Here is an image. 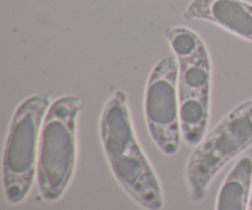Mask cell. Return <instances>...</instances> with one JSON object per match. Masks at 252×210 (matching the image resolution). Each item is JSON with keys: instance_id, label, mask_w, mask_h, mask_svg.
<instances>
[{"instance_id": "6da1fadb", "label": "cell", "mask_w": 252, "mask_h": 210, "mask_svg": "<svg viewBox=\"0 0 252 210\" xmlns=\"http://www.w3.org/2000/svg\"><path fill=\"white\" fill-rule=\"evenodd\" d=\"M103 152L116 181L145 210H162L161 184L143 151L133 125L128 96L117 90L106 101L100 117Z\"/></svg>"}, {"instance_id": "7a4b0ae2", "label": "cell", "mask_w": 252, "mask_h": 210, "mask_svg": "<svg viewBox=\"0 0 252 210\" xmlns=\"http://www.w3.org/2000/svg\"><path fill=\"white\" fill-rule=\"evenodd\" d=\"M177 59L182 139L197 147L207 134L212 105V59L208 47L193 30L169 26L164 31Z\"/></svg>"}, {"instance_id": "3957f363", "label": "cell", "mask_w": 252, "mask_h": 210, "mask_svg": "<svg viewBox=\"0 0 252 210\" xmlns=\"http://www.w3.org/2000/svg\"><path fill=\"white\" fill-rule=\"evenodd\" d=\"M84 101L76 95H63L52 102L39 139L37 182L46 202L59 201L74 177L78 155V117Z\"/></svg>"}, {"instance_id": "277c9868", "label": "cell", "mask_w": 252, "mask_h": 210, "mask_svg": "<svg viewBox=\"0 0 252 210\" xmlns=\"http://www.w3.org/2000/svg\"><path fill=\"white\" fill-rule=\"evenodd\" d=\"M53 101L52 93H34L20 102L12 115L2 155V183L10 204L22 203L31 192L37 175L42 124Z\"/></svg>"}, {"instance_id": "5b68a950", "label": "cell", "mask_w": 252, "mask_h": 210, "mask_svg": "<svg viewBox=\"0 0 252 210\" xmlns=\"http://www.w3.org/2000/svg\"><path fill=\"white\" fill-rule=\"evenodd\" d=\"M252 145V98L224 116L189 156L186 180L191 199L201 203L217 175Z\"/></svg>"}, {"instance_id": "8992f818", "label": "cell", "mask_w": 252, "mask_h": 210, "mask_svg": "<svg viewBox=\"0 0 252 210\" xmlns=\"http://www.w3.org/2000/svg\"><path fill=\"white\" fill-rule=\"evenodd\" d=\"M179 65L175 56L160 59L152 69L144 93V116L148 130L160 151L166 156L179 152L181 144Z\"/></svg>"}, {"instance_id": "52a82bcc", "label": "cell", "mask_w": 252, "mask_h": 210, "mask_svg": "<svg viewBox=\"0 0 252 210\" xmlns=\"http://www.w3.org/2000/svg\"><path fill=\"white\" fill-rule=\"evenodd\" d=\"M182 16L187 21L212 22L252 42V4L245 0H191Z\"/></svg>"}, {"instance_id": "ba28073f", "label": "cell", "mask_w": 252, "mask_h": 210, "mask_svg": "<svg viewBox=\"0 0 252 210\" xmlns=\"http://www.w3.org/2000/svg\"><path fill=\"white\" fill-rule=\"evenodd\" d=\"M251 183L252 157L244 156L221 183L216 210H249Z\"/></svg>"}, {"instance_id": "9c48e42d", "label": "cell", "mask_w": 252, "mask_h": 210, "mask_svg": "<svg viewBox=\"0 0 252 210\" xmlns=\"http://www.w3.org/2000/svg\"><path fill=\"white\" fill-rule=\"evenodd\" d=\"M249 210H252V183H251V191H250V201H249Z\"/></svg>"}]
</instances>
